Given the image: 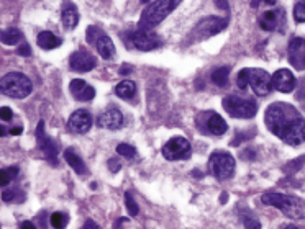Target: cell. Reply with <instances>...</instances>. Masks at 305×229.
Masks as SVG:
<instances>
[{
    "mask_svg": "<svg viewBox=\"0 0 305 229\" xmlns=\"http://www.w3.org/2000/svg\"><path fill=\"white\" fill-rule=\"evenodd\" d=\"M265 121L268 130L289 146L305 142V120L294 105L276 101L266 110Z\"/></svg>",
    "mask_w": 305,
    "mask_h": 229,
    "instance_id": "cell-1",
    "label": "cell"
},
{
    "mask_svg": "<svg viewBox=\"0 0 305 229\" xmlns=\"http://www.w3.org/2000/svg\"><path fill=\"white\" fill-rule=\"evenodd\" d=\"M261 201L268 206L281 210L287 218L305 219V203L297 197H291V195L284 193H266L262 195Z\"/></svg>",
    "mask_w": 305,
    "mask_h": 229,
    "instance_id": "cell-2",
    "label": "cell"
},
{
    "mask_svg": "<svg viewBox=\"0 0 305 229\" xmlns=\"http://www.w3.org/2000/svg\"><path fill=\"white\" fill-rule=\"evenodd\" d=\"M236 84L241 90L251 87L256 95L265 97L273 89V75H269L265 69H241Z\"/></svg>",
    "mask_w": 305,
    "mask_h": 229,
    "instance_id": "cell-3",
    "label": "cell"
},
{
    "mask_svg": "<svg viewBox=\"0 0 305 229\" xmlns=\"http://www.w3.org/2000/svg\"><path fill=\"white\" fill-rule=\"evenodd\" d=\"M0 90L4 95L10 98H27L31 90V80L22 72H8L2 77L0 82Z\"/></svg>",
    "mask_w": 305,
    "mask_h": 229,
    "instance_id": "cell-4",
    "label": "cell"
},
{
    "mask_svg": "<svg viewBox=\"0 0 305 229\" xmlns=\"http://www.w3.org/2000/svg\"><path fill=\"white\" fill-rule=\"evenodd\" d=\"M221 103H223L225 112L232 118H238V120H250L258 113V105L253 100L245 97L228 95L223 98Z\"/></svg>",
    "mask_w": 305,
    "mask_h": 229,
    "instance_id": "cell-5",
    "label": "cell"
},
{
    "mask_svg": "<svg viewBox=\"0 0 305 229\" xmlns=\"http://www.w3.org/2000/svg\"><path fill=\"white\" fill-rule=\"evenodd\" d=\"M171 12H172L171 0H154V2H151L143 10L138 27L151 30L156 25H159Z\"/></svg>",
    "mask_w": 305,
    "mask_h": 229,
    "instance_id": "cell-6",
    "label": "cell"
},
{
    "mask_svg": "<svg viewBox=\"0 0 305 229\" xmlns=\"http://www.w3.org/2000/svg\"><path fill=\"white\" fill-rule=\"evenodd\" d=\"M235 159L232 154L223 151H215L212 152V156L209 159V171L210 174L218 180H228L232 179L235 174Z\"/></svg>",
    "mask_w": 305,
    "mask_h": 229,
    "instance_id": "cell-7",
    "label": "cell"
},
{
    "mask_svg": "<svg viewBox=\"0 0 305 229\" xmlns=\"http://www.w3.org/2000/svg\"><path fill=\"white\" fill-rule=\"evenodd\" d=\"M228 27L227 18H220V16H205L195 25L192 33L189 35L191 41H204L207 38H212L218 35L220 31H223Z\"/></svg>",
    "mask_w": 305,
    "mask_h": 229,
    "instance_id": "cell-8",
    "label": "cell"
},
{
    "mask_svg": "<svg viewBox=\"0 0 305 229\" xmlns=\"http://www.w3.org/2000/svg\"><path fill=\"white\" fill-rule=\"evenodd\" d=\"M197 126L202 133L212 134V136H221L228 131L227 121L215 112H204L197 116Z\"/></svg>",
    "mask_w": 305,
    "mask_h": 229,
    "instance_id": "cell-9",
    "label": "cell"
},
{
    "mask_svg": "<svg viewBox=\"0 0 305 229\" xmlns=\"http://www.w3.org/2000/svg\"><path fill=\"white\" fill-rule=\"evenodd\" d=\"M162 156L168 160H182V159H189L191 157V142H189L186 138L182 136H176L171 138L161 149Z\"/></svg>",
    "mask_w": 305,
    "mask_h": 229,
    "instance_id": "cell-10",
    "label": "cell"
},
{
    "mask_svg": "<svg viewBox=\"0 0 305 229\" xmlns=\"http://www.w3.org/2000/svg\"><path fill=\"white\" fill-rule=\"evenodd\" d=\"M36 141L41 152L45 154V159L51 165H57V152H59V144H57L51 136H48L45 131V121L38 123L36 128Z\"/></svg>",
    "mask_w": 305,
    "mask_h": 229,
    "instance_id": "cell-11",
    "label": "cell"
},
{
    "mask_svg": "<svg viewBox=\"0 0 305 229\" xmlns=\"http://www.w3.org/2000/svg\"><path fill=\"white\" fill-rule=\"evenodd\" d=\"M130 39L131 45L139 51H153L156 48L161 46V39L156 35L154 31L148 30V28H136L135 31L130 33Z\"/></svg>",
    "mask_w": 305,
    "mask_h": 229,
    "instance_id": "cell-12",
    "label": "cell"
},
{
    "mask_svg": "<svg viewBox=\"0 0 305 229\" xmlns=\"http://www.w3.org/2000/svg\"><path fill=\"white\" fill-rule=\"evenodd\" d=\"M259 25L262 30L266 31H284L286 30V15L282 8H276V10H268L261 15Z\"/></svg>",
    "mask_w": 305,
    "mask_h": 229,
    "instance_id": "cell-13",
    "label": "cell"
},
{
    "mask_svg": "<svg viewBox=\"0 0 305 229\" xmlns=\"http://www.w3.org/2000/svg\"><path fill=\"white\" fill-rule=\"evenodd\" d=\"M287 56H289V63L297 71L305 69V39L303 38H292L289 41V48H287Z\"/></svg>",
    "mask_w": 305,
    "mask_h": 229,
    "instance_id": "cell-14",
    "label": "cell"
},
{
    "mask_svg": "<svg viewBox=\"0 0 305 229\" xmlns=\"http://www.w3.org/2000/svg\"><path fill=\"white\" fill-rule=\"evenodd\" d=\"M69 67L74 72H89L95 67V57L89 51H76L69 57Z\"/></svg>",
    "mask_w": 305,
    "mask_h": 229,
    "instance_id": "cell-15",
    "label": "cell"
},
{
    "mask_svg": "<svg viewBox=\"0 0 305 229\" xmlns=\"http://www.w3.org/2000/svg\"><path fill=\"white\" fill-rule=\"evenodd\" d=\"M68 126L71 131L84 134L92 128V115H90L87 110H76V112L71 115Z\"/></svg>",
    "mask_w": 305,
    "mask_h": 229,
    "instance_id": "cell-16",
    "label": "cell"
},
{
    "mask_svg": "<svg viewBox=\"0 0 305 229\" xmlns=\"http://www.w3.org/2000/svg\"><path fill=\"white\" fill-rule=\"evenodd\" d=\"M297 86L294 74L289 69H279L273 75V87L282 93H289Z\"/></svg>",
    "mask_w": 305,
    "mask_h": 229,
    "instance_id": "cell-17",
    "label": "cell"
},
{
    "mask_svg": "<svg viewBox=\"0 0 305 229\" xmlns=\"http://www.w3.org/2000/svg\"><path fill=\"white\" fill-rule=\"evenodd\" d=\"M97 124L100 126V128L104 130H120L121 126H123V115L120 110L117 108H110V110H107V112H104L100 116L97 118Z\"/></svg>",
    "mask_w": 305,
    "mask_h": 229,
    "instance_id": "cell-18",
    "label": "cell"
},
{
    "mask_svg": "<svg viewBox=\"0 0 305 229\" xmlns=\"http://www.w3.org/2000/svg\"><path fill=\"white\" fill-rule=\"evenodd\" d=\"M69 90L72 93V97L79 101H89L95 97V89L90 87L89 84H86L82 79H74L69 84Z\"/></svg>",
    "mask_w": 305,
    "mask_h": 229,
    "instance_id": "cell-19",
    "label": "cell"
},
{
    "mask_svg": "<svg viewBox=\"0 0 305 229\" xmlns=\"http://www.w3.org/2000/svg\"><path fill=\"white\" fill-rule=\"evenodd\" d=\"M61 18H63V25L68 30L76 28V25L79 23V12L77 7L74 5L71 0H64L61 5Z\"/></svg>",
    "mask_w": 305,
    "mask_h": 229,
    "instance_id": "cell-20",
    "label": "cell"
},
{
    "mask_svg": "<svg viewBox=\"0 0 305 229\" xmlns=\"http://www.w3.org/2000/svg\"><path fill=\"white\" fill-rule=\"evenodd\" d=\"M64 159H66V162L71 165V169L76 174H79V175L87 174V167L84 164V160H82V157L76 152V149H72V148L66 149L64 151Z\"/></svg>",
    "mask_w": 305,
    "mask_h": 229,
    "instance_id": "cell-21",
    "label": "cell"
},
{
    "mask_svg": "<svg viewBox=\"0 0 305 229\" xmlns=\"http://www.w3.org/2000/svg\"><path fill=\"white\" fill-rule=\"evenodd\" d=\"M94 45L98 51V54H100L104 59H112L115 56V45H113V41L105 35V33H102V35L95 39Z\"/></svg>",
    "mask_w": 305,
    "mask_h": 229,
    "instance_id": "cell-22",
    "label": "cell"
},
{
    "mask_svg": "<svg viewBox=\"0 0 305 229\" xmlns=\"http://www.w3.org/2000/svg\"><path fill=\"white\" fill-rule=\"evenodd\" d=\"M36 43L41 49L45 51H51V49H56L57 46H61V38H57L56 35H53L51 31H41L38 38H36Z\"/></svg>",
    "mask_w": 305,
    "mask_h": 229,
    "instance_id": "cell-23",
    "label": "cell"
},
{
    "mask_svg": "<svg viewBox=\"0 0 305 229\" xmlns=\"http://www.w3.org/2000/svg\"><path fill=\"white\" fill-rule=\"evenodd\" d=\"M135 92H136V86L133 80H121L120 84H117V87H115V95L123 100L133 98Z\"/></svg>",
    "mask_w": 305,
    "mask_h": 229,
    "instance_id": "cell-24",
    "label": "cell"
},
{
    "mask_svg": "<svg viewBox=\"0 0 305 229\" xmlns=\"http://www.w3.org/2000/svg\"><path fill=\"white\" fill-rule=\"evenodd\" d=\"M2 43L7 46H13V45H18L20 41H23V33L16 28H7L2 31Z\"/></svg>",
    "mask_w": 305,
    "mask_h": 229,
    "instance_id": "cell-25",
    "label": "cell"
},
{
    "mask_svg": "<svg viewBox=\"0 0 305 229\" xmlns=\"http://www.w3.org/2000/svg\"><path fill=\"white\" fill-rule=\"evenodd\" d=\"M228 75H230V67L228 66H221V67H217L215 71L212 74V80L215 86L218 87H225L228 84Z\"/></svg>",
    "mask_w": 305,
    "mask_h": 229,
    "instance_id": "cell-26",
    "label": "cell"
},
{
    "mask_svg": "<svg viewBox=\"0 0 305 229\" xmlns=\"http://www.w3.org/2000/svg\"><path fill=\"white\" fill-rule=\"evenodd\" d=\"M240 218H241V223L246 226V227H256V229H259L261 227V224H259V221H258V218L254 216L250 210H241L240 211Z\"/></svg>",
    "mask_w": 305,
    "mask_h": 229,
    "instance_id": "cell-27",
    "label": "cell"
},
{
    "mask_svg": "<svg viewBox=\"0 0 305 229\" xmlns=\"http://www.w3.org/2000/svg\"><path fill=\"white\" fill-rule=\"evenodd\" d=\"M117 154L121 156V157H127V159H133L136 156V149L131 146V144L121 142L117 146Z\"/></svg>",
    "mask_w": 305,
    "mask_h": 229,
    "instance_id": "cell-28",
    "label": "cell"
},
{
    "mask_svg": "<svg viewBox=\"0 0 305 229\" xmlns=\"http://www.w3.org/2000/svg\"><path fill=\"white\" fill-rule=\"evenodd\" d=\"M16 175H18V169H16V167L4 169V171H2V186H7Z\"/></svg>",
    "mask_w": 305,
    "mask_h": 229,
    "instance_id": "cell-29",
    "label": "cell"
},
{
    "mask_svg": "<svg viewBox=\"0 0 305 229\" xmlns=\"http://www.w3.org/2000/svg\"><path fill=\"white\" fill-rule=\"evenodd\" d=\"M294 18L299 23H305V0H299L294 7Z\"/></svg>",
    "mask_w": 305,
    "mask_h": 229,
    "instance_id": "cell-30",
    "label": "cell"
},
{
    "mask_svg": "<svg viewBox=\"0 0 305 229\" xmlns=\"http://www.w3.org/2000/svg\"><path fill=\"white\" fill-rule=\"evenodd\" d=\"M49 223H51L53 227H64L66 224H68V216H66L64 213H53Z\"/></svg>",
    "mask_w": 305,
    "mask_h": 229,
    "instance_id": "cell-31",
    "label": "cell"
},
{
    "mask_svg": "<svg viewBox=\"0 0 305 229\" xmlns=\"http://www.w3.org/2000/svg\"><path fill=\"white\" fill-rule=\"evenodd\" d=\"M125 205H127V210H128V213L131 216H136L138 215V205H136V201L133 200V197H131V193L127 192L125 193Z\"/></svg>",
    "mask_w": 305,
    "mask_h": 229,
    "instance_id": "cell-32",
    "label": "cell"
},
{
    "mask_svg": "<svg viewBox=\"0 0 305 229\" xmlns=\"http://www.w3.org/2000/svg\"><path fill=\"white\" fill-rule=\"evenodd\" d=\"M102 30L100 28H97V27H89V30H87V35H86V38H87V43H90V45H94L95 43V39L102 35Z\"/></svg>",
    "mask_w": 305,
    "mask_h": 229,
    "instance_id": "cell-33",
    "label": "cell"
},
{
    "mask_svg": "<svg viewBox=\"0 0 305 229\" xmlns=\"http://www.w3.org/2000/svg\"><path fill=\"white\" fill-rule=\"evenodd\" d=\"M303 162H305V156H300L297 160H292V162H289L286 165V171L287 172H297L299 169L303 165Z\"/></svg>",
    "mask_w": 305,
    "mask_h": 229,
    "instance_id": "cell-34",
    "label": "cell"
},
{
    "mask_svg": "<svg viewBox=\"0 0 305 229\" xmlns=\"http://www.w3.org/2000/svg\"><path fill=\"white\" fill-rule=\"evenodd\" d=\"M0 116H2L4 121H10L12 120V110L8 107H2V110H0Z\"/></svg>",
    "mask_w": 305,
    "mask_h": 229,
    "instance_id": "cell-35",
    "label": "cell"
},
{
    "mask_svg": "<svg viewBox=\"0 0 305 229\" xmlns=\"http://www.w3.org/2000/svg\"><path fill=\"white\" fill-rule=\"evenodd\" d=\"M15 195H16V190H4L2 193V200L4 201H13L15 200Z\"/></svg>",
    "mask_w": 305,
    "mask_h": 229,
    "instance_id": "cell-36",
    "label": "cell"
},
{
    "mask_svg": "<svg viewBox=\"0 0 305 229\" xmlns=\"http://www.w3.org/2000/svg\"><path fill=\"white\" fill-rule=\"evenodd\" d=\"M16 53H18L20 56H25V57H27V56H30V54H31V49H30V46H28L27 43H23L22 46H18V51H16Z\"/></svg>",
    "mask_w": 305,
    "mask_h": 229,
    "instance_id": "cell-37",
    "label": "cell"
},
{
    "mask_svg": "<svg viewBox=\"0 0 305 229\" xmlns=\"http://www.w3.org/2000/svg\"><path fill=\"white\" fill-rule=\"evenodd\" d=\"M22 131H23L22 126H15V128L10 130V134H13V136H18V134H22Z\"/></svg>",
    "mask_w": 305,
    "mask_h": 229,
    "instance_id": "cell-38",
    "label": "cell"
},
{
    "mask_svg": "<svg viewBox=\"0 0 305 229\" xmlns=\"http://www.w3.org/2000/svg\"><path fill=\"white\" fill-rule=\"evenodd\" d=\"M109 165H112V167H113V169H112V172H118V169H120L118 162H115V160H112V162H109Z\"/></svg>",
    "mask_w": 305,
    "mask_h": 229,
    "instance_id": "cell-39",
    "label": "cell"
},
{
    "mask_svg": "<svg viewBox=\"0 0 305 229\" xmlns=\"http://www.w3.org/2000/svg\"><path fill=\"white\" fill-rule=\"evenodd\" d=\"M118 72H120L121 75H127V74H130V72H131V67H128V66H127V67H121V69H120Z\"/></svg>",
    "mask_w": 305,
    "mask_h": 229,
    "instance_id": "cell-40",
    "label": "cell"
},
{
    "mask_svg": "<svg viewBox=\"0 0 305 229\" xmlns=\"http://www.w3.org/2000/svg\"><path fill=\"white\" fill-rule=\"evenodd\" d=\"M305 95V79L302 80V84H300V93H299V98L300 97H303Z\"/></svg>",
    "mask_w": 305,
    "mask_h": 229,
    "instance_id": "cell-41",
    "label": "cell"
},
{
    "mask_svg": "<svg viewBox=\"0 0 305 229\" xmlns=\"http://www.w3.org/2000/svg\"><path fill=\"white\" fill-rule=\"evenodd\" d=\"M179 4H180V0H171V7H172V10H174V8H176Z\"/></svg>",
    "mask_w": 305,
    "mask_h": 229,
    "instance_id": "cell-42",
    "label": "cell"
},
{
    "mask_svg": "<svg viewBox=\"0 0 305 229\" xmlns=\"http://www.w3.org/2000/svg\"><path fill=\"white\" fill-rule=\"evenodd\" d=\"M84 227H98L94 221H87L86 224H84Z\"/></svg>",
    "mask_w": 305,
    "mask_h": 229,
    "instance_id": "cell-43",
    "label": "cell"
},
{
    "mask_svg": "<svg viewBox=\"0 0 305 229\" xmlns=\"http://www.w3.org/2000/svg\"><path fill=\"white\" fill-rule=\"evenodd\" d=\"M121 223H128V219H118V221H117V224H115V227L121 226Z\"/></svg>",
    "mask_w": 305,
    "mask_h": 229,
    "instance_id": "cell-44",
    "label": "cell"
},
{
    "mask_svg": "<svg viewBox=\"0 0 305 229\" xmlns=\"http://www.w3.org/2000/svg\"><path fill=\"white\" fill-rule=\"evenodd\" d=\"M23 227H25V229H28V227H35V226H33L31 223H25V224H23Z\"/></svg>",
    "mask_w": 305,
    "mask_h": 229,
    "instance_id": "cell-45",
    "label": "cell"
},
{
    "mask_svg": "<svg viewBox=\"0 0 305 229\" xmlns=\"http://www.w3.org/2000/svg\"><path fill=\"white\" fill-rule=\"evenodd\" d=\"M266 4H269V5H276V0H265Z\"/></svg>",
    "mask_w": 305,
    "mask_h": 229,
    "instance_id": "cell-46",
    "label": "cell"
},
{
    "mask_svg": "<svg viewBox=\"0 0 305 229\" xmlns=\"http://www.w3.org/2000/svg\"><path fill=\"white\" fill-rule=\"evenodd\" d=\"M141 2H143V4H148V2H150V0H141Z\"/></svg>",
    "mask_w": 305,
    "mask_h": 229,
    "instance_id": "cell-47",
    "label": "cell"
}]
</instances>
